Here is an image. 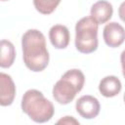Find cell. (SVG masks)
<instances>
[{
	"label": "cell",
	"instance_id": "6da1fadb",
	"mask_svg": "<svg viewBox=\"0 0 125 125\" xmlns=\"http://www.w3.org/2000/svg\"><path fill=\"white\" fill-rule=\"evenodd\" d=\"M22 58L25 66L34 72L44 70L49 63V52L44 34L37 29H29L21 38Z\"/></svg>",
	"mask_w": 125,
	"mask_h": 125
},
{
	"label": "cell",
	"instance_id": "7a4b0ae2",
	"mask_svg": "<svg viewBox=\"0 0 125 125\" xmlns=\"http://www.w3.org/2000/svg\"><path fill=\"white\" fill-rule=\"evenodd\" d=\"M21 109L36 123L49 121L55 112L53 104L44 95L35 89L27 90L21 100Z\"/></svg>",
	"mask_w": 125,
	"mask_h": 125
},
{
	"label": "cell",
	"instance_id": "3957f363",
	"mask_svg": "<svg viewBox=\"0 0 125 125\" xmlns=\"http://www.w3.org/2000/svg\"><path fill=\"white\" fill-rule=\"evenodd\" d=\"M85 83V76L79 69L67 70L53 88V97L61 104H67L73 101Z\"/></svg>",
	"mask_w": 125,
	"mask_h": 125
},
{
	"label": "cell",
	"instance_id": "277c9868",
	"mask_svg": "<svg viewBox=\"0 0 125 125\" xmlns=\"http://www.w3.org/2000/svg\"><path fill=\"white\" fill-rule=\"evenodd\" d=\"M99 24L91 18L80 19L75 25V47L83 54H90L98 48Z\"/></svg>",
	"mask_w": 125,
	"mask_h": 125
},
{
	"label": "cell",
	"instance_id": "5b68a950",
	"mask_svg": "<svg viewBox=\"0 0 125 125\" xmlns=\"http://www.w3.org/2000/svg\"><path fill=\"white\" fill-rule=\"evenodd\" d=\"M75 108L83 118L93 119L99 115L101 105L97 98L90 95H85L77 100Z\"/></svg>",
	"mask_w": 125,
	"mask_h": 125
},
{
	"label": "cell",
	"instance_id": "8992f818",
	"mask_svg": "<svg viewBox=\"0 0 125 125\" xmlns=\"http://www.w3.org/2000/svg\"><path fill=\"white\" fill-rule=\"evenodd\" d=\"M103 37L108 47H119L125 41V29L115 21L106 23L104 28Z\"/></svg>",
	"mask_w": 125,
	"mask_h": 125
},
{
	"label": "cell",
	"instance_id": "52a82bcc",
	"mask_svg": "<svg viewBox=\"0 0 125 125\" xmlns=\"http://www.w3.org/2000/svg\"><path fill=\"white\" fill-rule=\"evenodd\" d=\"M0 104L7 106L13 104L16 96V86L10 75L0 73Z\"/></svg>",
	"mask_w": 125,
	"mask_h": 125
},
{
	"label": "cell",
	"instance_id": "ba28073f",
	"mask_svg": "<svg viewBox=\"0 0 125 125\" xmlns=\"http://www.w3.org/2000/svg\"><path fill=\"white\" fill-rule=\"evenodd\" d=\"M112 13H113L112 5L105 0H100L91 7L90 17L98 24H103L111 19Z\"/></svg>",
	"mask_w": 125,
	"mask_h": 125
},
{
	"label": "cell",
	"instance_id": "9c48e42d",
	"mask_svg": "<svg viewBox=\"0 0 125 125\" xmlns=\"http://www.w3.org/2000/svg\"><path fill=\"white\" fill-rule=\"evenodd\" d=\"M49 38L52 45L57 49H64L69 44V31L65 25L56 24L49 30Z\"/></svg>",
	"mask_w": 125,
	"mask_h": 125
},
{
	"label": "cell",
	"instance_id": "30bf717a",
	"mask_svg": "<svg viewBox=\"0 0 125 125\" xmlns=\"http://www.w3.org/2000/svg\"><path fill=\"white\" fill-rule=\"evenodd\" d=\"M121 88L122 85L120 80L113 75L105 76L99 84V91L105 98H112L118 95L121 91Z\"/></svg>",
	"mask_w": 125,
	"mask_h": 125
},
{
	"label": "cell",
	"instance_id": "8fae6325",
	"mask_svg": "<svg viewBox=\"0 0 125 125\" xmlns=\"http://www.w3.org/2000/svg\"><path fill=\"white\" fill-rule=\"evenodd\" d=\"M16 51L13 43L9 40H1V59L0 66L3 68L10 67L15 61Z\"/></svg>",
	"mask_w": 125,
	"mask_h": 125
},
{
	"label": "cell",
	"instance_id": "7c38bea8",
	"mask_svg": "<svg viewBox=\"0 0 125 125\" xmlns=\"http://www.w3.org/2000/svg\"><path fill=\"white\" fill-rule=\"evenodd\" d=\"M60 3L61 0H33L35 9L43 15L52 14Z\"/></svg>",
	"mask_w": 125,
	"mask_h": 125
},
{
	"label": "cell",
	"instance_id": "4fadbf2b",
	"mask_svg": "<svg viewBox=\"0 0 125 125\" xmlns=\"http://www.w3.org/2000/svg\"><path fill=\"white\" fill-rule=\"evenodd\" d=\"M58 124H76L79 125V121H77L75 118H73L72 116H64L63 118L60 119L58 122Z\"/></svg>",
	"mask_w": 125,
	"mask_h": 125
},
{
	"label": "cell",
	"instance_id": "5bb4252c",
	"mask_svg": "<svg viewBox=\"0 0 125 125\" xmlns=\"http://www.w3.org/2000/svg\"><path fill=\"white\" fill-rule=\"evenodd\" d=\"M118 16L120 18V20L125 22V1L122 2L119 6V9H118Z\"/></svg>",
	"mask_w": 125,
	"mask_h": 125
},
{
	"label": "cell",
	"instance_id": "9a60e30c",
	"mask_svg": "<svg viewBox=\"0 0 125 125\" xmlns=\"http://www.w3.org/2000/svg\"><path fill=\"white\" fill-rule=\"evenodd\" d=\"M120 62H121V66H122V73H123V76L125 78V50L121 53Z\"/></svg>",
	"mask_w": 125,
	"mask_h": 125
},
{
	"label": "cell",
	"instance_id": "2e32d148",
	"mask_svg": "<svg viewBox=\"0 0 125 125\" xmlns=\"http://www.w3.org/2000/svg\"><path fill=\"white\" fill-rule=\"evenodd\" d=\"M123 99H124V103H125V94H124V97H123Z\"/></svg>",
	"mask_w": 125,
	"mask_h": 125
},
{
	"label": "cell",
	"instance_id": "e0dca14e",
	"mask_svg": "<svg viewBox=\"0 0 125 125\" xmlns=\"http://www.w3.org/2000/svg\"><path fill=\"white\" fill-rule=\"evenodd\" d=\"M1 1H7V0H1Z\"/></svg>",
	"mask_w": 125,
	"mask_h": 125
}]
</instances>
